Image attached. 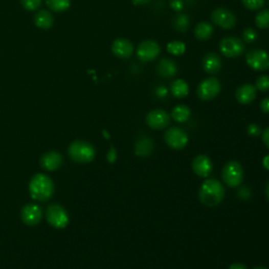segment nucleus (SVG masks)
I'll return each instance as SVG.
<instances>
[{"label":"nucleus","mask_w":269,"mask_h":269,"mask_svg":"<svg viewBox=\"0 0 269 269\" xmlns=\"http://www.w3.org/2000/svg\"><path fill=\"white\" fill-rule=\"evenodd\" d=\"M256 25L259 29L269 28V10L264 9L260 11L256 16Z\"/></svg>","instance_id":"obj_28"},{"label":"nucleus","mask_w":269,"mask_h":269,"mask_svg":"<svg viewBox=\"0 0 269 269\" xmlns=\"http://www.w3.org/2000/svg\"><path fill=\"white\" fill-rule=\"evenodd\" d=\"M170 92L172 95L175 96L176 98H179V99L184 98L189 93V86L184 80L177 79L171 83Z\"/></svg>","instance_id":"obj_24"},{"label":"nucleus","mask_w":269,"mask_h":269,"mask_svg":"<svg viewBox=\"0 0 269 269\" xmlns=\"http://www.w3.org/2000/svg\"><path fill=\"white\" fill-rule=\"evenodd\" d=\"M263 166L269 170V155L263 159Z\"/></svg>","instance_id":"obj_42"},{"label":"nucleus","mask_w":269,"mask_h":269,"mask_svg":"<svg viewBox=\"0 0 269 269\" xmlns=\"http://www.w3.org/2000/svg\"><path fill=\"white\" fill-rule=\"evenodd\" d=\"M62 164V157L57 151H48L40 159V165L47 170H55Z\"/></svg>","instance_id":"obj_19"},{"label":"nucleus","mask_w":269,"mask_h":269,"mask_svg":"<svg viewBox=\"0 0 269 269\" xmlns=\"http://www.w3.org/2000/svg\"><path fill=\"white\" fill-rule=\"evenodd\" d=\"M247 132L251 134V136L256 137V136H259V134L262 133V129L258 124L252 123L247 126Z\"/></svg>","instance_id":"obj_33"},{"label":"nucleus","mask_w":269,"mask_h":269,"mask_svg":"<svg viewBox=\"0 0 269 269\" xmlns=\"http://www.w3.org/2000/svg\"><path fill=\"white\" fill-rule=\"evenodd\" d=\"M254 269H268V268H266V267H263V266H257V267H255Z\"/></svg>","instance_id":"obj_44"},{"label":"nucleus","mask_w":269,"mask_h":269,"mask_svg":"<svg viewBox=\"0 0 269 269\" xmlns=\"http://www.w3.org/2000/svg\"><path fill=\"white\" fill-rule=\"evenodd\" d=\"M157 73L162 78H172L178 73V65L174 60L169 58H163L157 64Z\"/></svg>","instance_id":"obj_18"},{"label":"nucleus","mask_w":269,"mask_h":269,"mask_svg":"<svg viewBox=\"0 0 269 269\" xmlns=\"http://www.w3.org/2000/svg\"><path fill=\"white\" fill-rule=\"evenodd\" d=\"M262 141L269 148V127L262 130Z\"/></svg>","instance_id":"obj_37"},{"label":"nucleus","mask_w":269,"mask_h":269,"mask_svg":"<svg viewBox=\"0 0 269 269\" xmlns=\"http://www.w3.org/2000/svg\"><path fill=\"white\" fill-rule=\"evenodd\" d=\"M170 8L177 12H180L183 9V2L182 0H170Z\"/></svg>","instance_id":"obj_35"},{"label":"nucleus","mask_w":269,"mask_h":269,"mask_svg":"<svg viewBox=\"0 0 269 269\" xmlns=\"http://www.w3.org/2000/svg\"><path fill=\"white\" fill-rule=\"evenodd\" d=\"M190 24V19L188 15L184 13H179L175 16L174 20H172V26H174L175 30L178 32H185Z\"/></svg>","instance_id":"obj_25"},{"label":"nucleus","mask_w":269,"mask_h":269,"mask_svg":"<svg viewBox=\"0 0 269 269\" xmlns=\"http://www.w3.org/2000/svg\"><path fill=\"white\" fill-rule=\"evenodd\" d=\"M202 66L203 70L209 75H215L219 73L222 68V60L220 58V56L213 52L207 53L203 57Z\"/></svg>","instance_id":"obj_17"},{"label":"nucleus","mask_w":269,"mask_h":269,"mask_svg":"<svg viewBox=\"0 0 269 269\" xmlns=\"http://www.w3.org/2000/svg\"><path fill=\"white\" fill-rule=\"evenodd\" d=\"M228 269H247V267L242 263H234L229 266Z\"/></svg>","instance_id":"obj_40"},{"label":"nucleus","mask_w":269,"mask_h":269,"mask_svg":"<svg viewBox=\"0 0 269 269\" xmlns=\"http://www.w3.org/2000/svg\"><path fill=\"white\" fill-rule=\"evenodd\" d=\"M117 159V151L115 149L114 146H110L108 152H107V160L109 163H114Z\"/></svg>","instance_id":"obj_36"},{"label":"nucleus","mask_w":269,"mask_h":269,"mask_svg":"<svg viewBox=\"0 0 269 269\" xmlns=\"http://www.w3.org/2000/svg\"><path fill=\"white\" fill-rule=\"evenodd\" d=\"M257 97V88L251 83H244L236 92L237 101L241 104H251Z\"/></svg>","instance_id":"obj_16"},{"label":"nucleus","mask_w":269,"mask_h":269,"mask_svg":"<svg viewBox=\"0 0 269 269\" xmlns=\"http://www.w3.org/2000/svg\"><path fill=\"white\" fill-rule=\"evenodd\" d=\"M221 53L227 58H237L245 52V44L237 37H225L219 44Z\"/></svg>","instance_id":"obj_6"},{"label":"nucleus","mask_w":269,"mask_h":269,"mask_svg":"<svg viewBox=\"0 0 269 269\" xmlns=\"http://www.w3.org/2000/svg\"><path fill=\"white\" fill-rule=\"evenodd\" d=\"M47 4L52 11L63 12L69 9L71 0H47Z\"/></svg>","instance_id":"obj_26"},{"label":"nucleus","mask_w":269,"mask_h":269,"mask_svg":"<svg viewBox=\"0 0 269 269\" xmlns=\"http://www.w3.org/2000/svg\"><path fill=\"white\" fill-rule=\"evenodd\" d=\"M161 49L158 42L153 40L142 41L137 49V56L142 62H150L160 55Z\"/></svg>","instance_id":"obj_11"},{"label":"nucleus","mask_w":269,"mask_h":269,"mask_svg":"<svg viewBox=\"0 0 269 269\" xmlns=\"http://www.w3.org/2000/svg\"><path fill=\"white\" fill-rule=\"evenodd\" d=\"M47 219L48 222L56 228H63L69 224V215L65 209L57 204H53L48 207Z\"/></svg>","instance_id":"obj_10"},{"label":"nucleus","mask_w":269,"mask_h":269,"mask_svg":"<svg viewBox=\"0 0 269 269\" xmlns=\"http://www.w3.org/2000/svg\"><path fill=\"white\" fill-rule=\"evenodd\" d=\"M225 196V188L222 183L215 179H207L203 182L199 190V199L207 207L219 205Z\"/></svg>","instance_id":"obj_1"},{"label":"nucleus","mask_w":269,"mask_h":269,"mask_svg":"<svg viewBox=\"0 0 269 269\" xmlns=\"http://www.w3.org/2000/svg\"><path fill=\"white\" fill-rule=\"evenodd\" d=\"M24 8L28 11H34L41 5V0H21Z\"/></svg>","instance_id":"obj_32"},{"label":"nucleus","mask_w":269,"mask_h":269,"mask_svg":"<svg viewBox=\"0 0 269 269\" xmlns=\"http://www.w3.org/2000/svg\"><path fill=\"white\" fill-rule=\"evenodd\" d=\"M257 38H258V34L253 28H246L243 31V39L245 42L253 43L256 41Z\"/></svg>","instance_id":"obj_31"},{"label":"nucleus","mask_w":269,"mask_h":269,"mask_svg":"<svg viewBox=\"0 0 269 269\" xmlns=\"http://www.w3.org/2000/svg\"><path fill=\"white\" fill-rule=\"evenodd\" d=\"M190 108L187 105L179 104L171 110V118L178 123L186 122L190 117Z\"/></svg>","instance_id":"obj_22"},{"label":"nucleus","mask_w":269,"mask_h":269,"mask_svg":"<svg viewBox=\"0 0 269 269\" xmlns=\"http://www.w3.org/2000/svg\"><path fill=\"white\" fill-rule=\"evenodd\" d=\"M214 32L215 29L213 25L206 21H202L195 28V37L200 41H206L210 39L211 36L214 35Z\"/></svg>","instance_id":"obj_20"},{"label":"nucleus","mask_w":269,"mask_h":269,"mask_svg":"<svg viewBox=\"0 0 269 269\" xmlns=\"http://www.w3.org/2000/svg\"><path fill=\"white\" fill-rule=\"evenodd\" d=\"M131 2L136 6H145L150 2V0H131Z\"/></svg>","instance_id":"obj_41"},{"label":"nucleus","mask_w":269,"mask_h":269,"mask_svg":"<svg viewBox=\"0 0 269 269\" xmlns=\"http://www.w3.org/2000/svg\"><path fill=\"white\" fill-rule=\"evenodd\" d=\"M164 140L170 148L180 150L187 145L188 136L183 129L179 127H170L164 133Z\"/></svg>","instance_id":"obj_8"},{"label":"nucleus","mask_w":269,"mask_h":269,"mask_svg":"<svg viewBox=\"0 0 269 269\" xmlns=\"http://www.w3.org/2000/svg\"><path fill=\"white\" fill-rule=\"evenodd\" d=\"M145 121L150 128L160 130L168 126L170 122V117L163 109H152L146 115Z\"/></svg>","instance_id":"obj_12"},{"label":"nucleus","mask_w":269,"mask_h":269,"mask_svg":"<svg viewBox=\"0 0 269 269\" xmlns=\"http://www.w3.org/2000/svg\"><path fill=\"white\" fill-rule=\"evenodd\" d=\"M155 94L158 98L160 99H163L165 98L166 96L168 95V89L166 86H163V85H160V86H157L156 89H155Z\"/></svg>","instance_id":"obj_34"},{"label":"nucleus","mask_w":269,"mask_h":269,"mask_svg":"<svg viewBox=\"0 0 269 269\" xmlns=\"http://www.w3.org/2000/svg\"><path fill=\"white\" fill-rule=\"evenodd\" d=\"M265 193H266V197H267V199L269 200V182H268V184H267V186H266Z\"/></svg>","instance_id":"obj_43"},{"label":"nucleus","mask_w":269,"mask_h":269,"mask_svg":"<svg viewBox=\"0 0 269 269\" xmlns=\"http://www.w3.org/2000/svg\"><path fill=\"white\" fill-rule=\"evenodd\" d=\"M71 159L78 163H88L95 159L96 150L92 144L85 141L77 140L69 148Z\"/></svg>","instance_id":"obj_3"},{"label":"nucleus","mask_w":269,"mask_h":269,"mask_svg":"<svg viewBox=\"0 0 269 269\" xmlns=\"http://www.w3.org/2000/svg\"><path fill=\"white\" fill-rule=\"evenodd\" d=\"M256 88L260 92L269 91V76L262 75L256 80Z\"/></svg>","instance_id":"obj_30"},{"label":"nucleus","mask_w":269,"mask_h":269,"mask_svg":"<svg viewBox=\"0 0 269 269\" xmlns=\"http://www.w3.org/2000/svg\"><path fill=\"white\" fill-rule=\"evenodd\" d=\"M260 107L262 109L263 113L265 114H269V97L268 98H265L261 101L260 103Z\"/></svg>","instance_id":"obj_38"},{"label":"nucleus","mask_w":269,"mask_h":269,"mask_svg":"<svg viewBox=\"0 0 269 269\" xmlns=\"http://www.w3.org/2000/svg\"><path fill=\"white\" fill-rule=\"evenodd\" d=\"M111 52L120 59H127L133 53V46L129 40L120 38L113 42Z\"/></svg>","instance_id":"obj_15"},{"label":"nucleus","mask_w":269,"mask_h":269,"mask_svg":"<svg viewBox=\"0 0 269 269\" xmlns=\"http://www.w3.org/2000/svg\"><path fill=\"white\" fill-rule=\"evenodd\" d=\"M249 188L247 187H243L240 191H239V196L242 198V199H249V197H251V191L248 190Z\"/></svg>","instance_id":"obj_39"},{"label":"nucleus","mask_w":269,"mask_h":269,"mask_svg":"<svg viewBox=\"0 0 269 269\" xmlns=\"http://www.w3.org/2000/svg\"><path fill=\"white\" fill-rule=\"evenodd\" d=\"M242 4L248 10L257 11L264 7L265 0H242Z\"/></svg>","instance_id":"obj_29"},{"label":"nucleus","mask_w":269,"mask_h":269,"mask_svg":"<svg viewBox=\"0 0 269 269\" xmlns=\"http://www.w3.org/2000/svg\"><path fill=\"white\" fill-rule=\"evenodd\" d=\"M220 92L221 82L215 77H209V78L203 80L197 88L198 97L203 101H210L215 99Z\"/></svg>","instance_id":"obj_5"},{"label":"nucleus","mask_w":269,"mask_h":269,"mask_svg":"<svg viewBox=\"0 0 269 269\" xmlns=\"http://www.w3.org/2000/svg\"><path fill=\"white\" fill-rule=\"evenodd\" d=\"M246 63L254 71H267L269 69V55L263 50H253L246 55Z\"/></svg>","instance_id":"obj_9"},{"label":"nucleus","mask_w":269,"mask_h":269,"mask_svg":"<svg viewBox=\"0 0 269 269\" xmlns=\"http://www.w3.org/2000/svg\"><path fill=\"white\" fill-rule=\"evenodd\" d=\"M211 20L219 28L230 30L235 28L237 17L232 11L226 8H217L211 13Z\"/></svg>","instance_id":"obj_7"},{"label":"nucleus","mask_w":269,"mask_h":269,"mask_svg":"<svg viewBox=\"0 0 269 269\" xmlns=\"http://www.w3.org/2000/svg\"><path fill=\"white\" fill-rule=\"evenodd\" d=\"M30 193L32 198L37 201L49 200L54 193L52 179L44 174L35 175L30 182Z\"/></svg>","instance_id":"obj_2"},{"label":"nucleus","mask_w":269,"mask_h":269,"mask_svg":"<svg viewBox=\"0 0 269 269\" xmlns=\"http://www.w3.org/2000/svg\"><path fill=\"white\" fill-rule=\"evenodd\" d=\"M34 21L38 28L50 29L53 26L54 19H53V16L51 15V13H49L48 11H40L36 14Z\"/></svg>","instance_id":"obj_23"},{"label":"nucleus","mask_w":269,"mask_h":269,"mask_svg":"<svg viewBox=\"0 0 269 269\" xmlns=\"http://www.w3.org/2000/svg\"><path fill=\"white\" fill-rule=\"evenodd\" d=\"M244 178V170L238 161L227 162L222 170V179L229 187H238Z\"/></svg>","instance_id":"obj_4"},{"label":"nucleus","mask_w":269,"mask_h":269,"mask_svg":"<svg viewBox=\"0 0 269 269\" xmlns=\"http://www.w3.org/2000/svg\"><path fill=\"white\" fill-rule=\"evenodd\" d=\"M213 162L206 155H199L193 161V170L201 178H207L213 171Z\"/></svg>","instance_id":"obj_13"},{"label":"nucleus","mask_w":269,"mask_h":269,"mask_svg":"<svg viewBox=\"0 0 269 269\" xmlns=\"http://www.w3.org/2000/svg\"><path fill=\"white\" fill-rule=\"evenodd\" d=\"M152 147L153 144L150 138H141L137 141L136 145H134V153L138 157H148L152 151Z\"/></svg>","instance_id":"obj_21"},{"label":"nucleus","mask_w":269,"mask_h":269,"mask_svg":"<svg viewBox=\"0 0 269 269\" xmlns=\"http://www.w3.org/2000/svg\"><path fill=\"white\" fill-rule=\"evenodd\" d=\"M166 50L169 54L174 55V56H180L182 54H184L185 50H186V47L185 44L182 42V41H179V40H175V41H170L168 42L167 47H166Z\"/></svg>","instance_id":"obj_27"},{"label":"nucleus","mask_w":269,"mask_h":269,"mask_svg":"<svg viewBox=\"0 0 269 269\" xmlns=\"http://www.w3.org/2000/svg\"><path fill=\"white\" fill-rule=\"evenodd\" d=\"M41 218H42V210L38 205L29 204L25 206L21 211V219L24 223H26L27 225H31V226L37 225L40 222Z\"/></svg>","instance_id":"obj_14"}]
</instances>
